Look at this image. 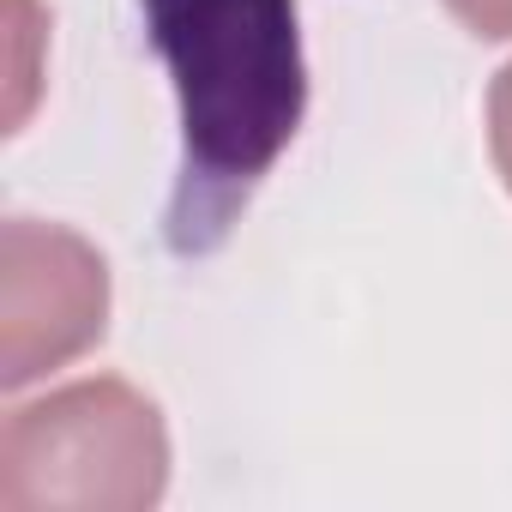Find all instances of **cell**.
<instances>
[{"label": "cell", "instance_id": "obj_4", "mask_svg": "<svg viewBox=\"0 0 512 512\" xmlns=\"http://www.w3.org/2000/svg\"><path fill=\"white\" fill-rule=\"evenodd\" d=\"M488 157H494V175L512 193V61L488 85Z\"/></svg>", "mask_w": 512, "mask_h": 512}, {"label": "cell", "instance_id": "obj_1", "mask_svg": "<svg viewBox=\"0 0 512 512\" xmlns=\"http://www.w3.org/2000/svg\"><path fill=\"white\" fill-rule=\"evenodd\" d=\"M139 13L181 103L169 247L205 253L302 133V19L296 0H139Z\"/></svg>", "mask_w": 512, "mask_h": 512}, {"label": "cell", "instance_id": "obj_2", "mask_svg": "<svg viewBox=\"0 0 512 512\" xmlns=\"http://www.w3.org/2000/svg\"><path fill=\"white\" fill-rule=\"evenodd\" d=\"M163 488V410L121 374L55 386L0 422V512H151Z\"/></svg>", "mask_w": 512, "mask_h": 512}, {"label": "cell", "instance_id": "obj_5", "mask_svg": "<svg viewBox=\"0 0 512 512\" xmlns=\"http://www.w3.org/2000/svg\"><path fill=\"white\" fill-rule=\"evenodd\" d=\"M440 7L482 43H512V0H440Z\"/></svg>", "mask_w": 512, "mask_h": 512}, {"label": "cell", "instance_id": "obj_3", "mask_svg": "<svg viewBox=\"0 0 512 512\" xmlns=\"http://www.w3.org/2000/svg\"><path fill=\"white\" fill-rule=\"evenodd\" d=\"M109 260L67 223L7 217L0 223V386L91 356L109 332Z\"/></svg>", "mask_w": 512, "mask_h": 512}]
</instances>
